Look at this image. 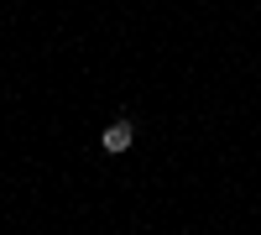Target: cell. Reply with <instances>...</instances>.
Returning <instances> with one entry per match:
<instances>
[{
    "instance_id": "6da1fadb",
    "label": "cell",
    "mask_w": 261,
    "mask_h": 235,
    "mask_svg": "<svg viewBox=\"0 0 261 235\" xmlns=\"http://www.w3.org/2000/svg\"><path fill=\"white\" fill-rule=\"evenodd\" d=\"M130 141H136V125H130V120H110V125H105V136H99L105 152H125Z\"/></svg>"
}]
</instances>
